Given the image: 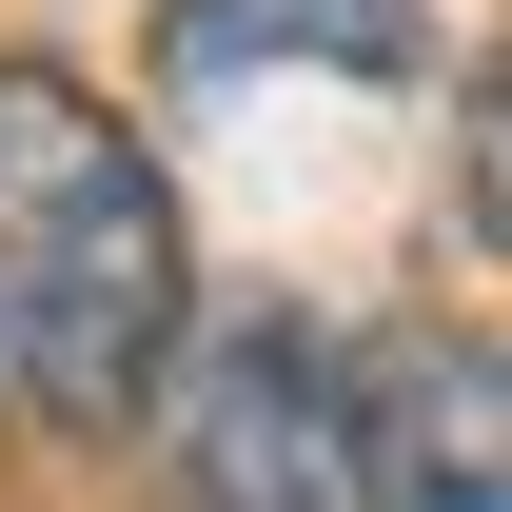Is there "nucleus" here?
Here are the masks:
<instances>
[{
  "label": "nucleus",
  "mask_w": 512,
  "mask_h": 512,
  "mask_svg": "<svg viewBox=\"0 0 512 512\" xmlns=\"http://www.w3.org/2000/svg\"><path fill=\"white\" fill-rule=\"evenodd\" d=\"M453 217H473V237H512V60H493V99H473V158H453Z\"/></svg>",
  "instance_id": "39448f33"
},
{
  "label": "nucleus",
  "mask_w": 512,
  "mask_h": 512,
  "mask_svg": "<svg viewBox=\"0 0 512 512\" xmlns=\"http://www.w3.org/2000/svg\"><path fill=\"white\" fill-rule=\"evenodd\" d=\"M178 316L197 256L138 119L79 99L60 60H0V394L60 434H138V394L178 375Z\"/></svg>",
  "instance_id": "f257e3e1"
},
{
  "label": "nucleus",
  "mask_w": 512,
  "mask_h": 512,
  "mask_svg": "<svg viewBox=\"0 0 512 512\" xmlns=\"http://www.w3.org/2000/svg\"><path fill=\"white\" fill-rule=\"evenodd\" d=\"M316 60V79H434V0H158V79L237 99V79Z\"/></svg>",
  "instance_id": "20e7f679"
},
{
  "label": "nucleus",
  "mask_w": 512,
  "mask_h": 512,
  "mask_svg": "<svg viewBox=\"0 0 512 512\" xmlns=\"http://www.w3.org/2000/svg\"><path fill=\"white\" fill-rule=\"evenodd\" d=\"M355 512H512V316H394L355 355Z\"/></svg>",
  "instance_id": "7ed1b4c3"
},
{
  "label": "nucleus",
  "mask_w": 512,
  "mask_h": 512,
  "mask_svg": "<svg viewBox=\"0 0 512 512\" xmlns=\"http://www.w3.org/2000/svg\"><path fill=\"white\" fill-rule=\"evenodd\" d=\"M178 512H355V355L237 316L178 394Z\"/></svg>",
  "instance_id": "f03ea898"
}]
</instances>
